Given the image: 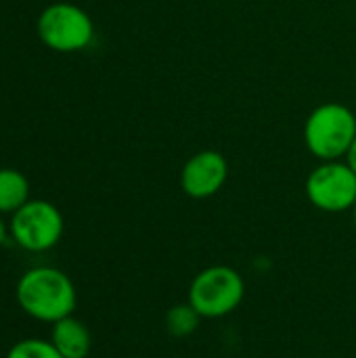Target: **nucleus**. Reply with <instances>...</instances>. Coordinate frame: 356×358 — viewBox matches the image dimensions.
<instances>
[{
	"mask_svg": "<svg viewBox=\"0 0 356 358\" xmlns=\"http://www.w3.org/2000/svg\"><path fill=\"white\" fill-rule=\"evenodd\" d=\"M356 138V115L342 103H323L306 117V149L321 162L346 157Z\"/></svg>",
	"mask_w": 356,
	"mask_h": 358,
	"instance_id": "3",
	"label": "nucleus"
},
{
	"mask_svg": "<svg viewBox=\"0 0 356 358\" xmlns=\"http://www.w3.org/2000/svg\"><path fill=\"white\" fill-rule=\"evenodd\" d=\"M6 358H63L61 352L52 346L50 340H40V338H25L15 342Z\"/></svg>",
	"mask_w": 356,
	"mask_h": 358,
	"instance_id": "11",
	"label": "nucleus"
},
{
	"mask_svg": "<svg viewBox=\"0 0 356 358\" xmlns=\"http://www.w3.org/2000/svg\"><path fill=\"white\" fill-rule=\"evenodd\" d=\"M15 298L27 317L48 325L71 317L78 306V292L71 277L55 266L27 268L17 281Z\"/></svg>",
	"mask_w": 356,
	"mask_h": 358,
	"instance_id": "1",
	"label": "nucleus"
},
{
	"mask_svg": "<svg viewBox=\"0 0 356 358\" xmlns=\"http://www.w3.org/2000/svg\"><path fill=\"white\" fill-rule=\"evenodd\" d=\"M353 220H355V227H356V203H355V208H353Z\"/></svg>",
	"mask_w": 356,
	"mask_h": 358,
	"instance_id": "14",
	"label": "nucleus"
},
{
	"mask_svg": "<svg viewBox=\"0 0 356 358\" xmlns=\"http://www.w3.org/2000/svg\"><path fill=\"white\" fill-rule=\"evenodd\" d=\"M8 227H6V222L2 220V216H0V245H4V241L8 239Z\"/></svg>",
	"mask_w": 356,
	"mask_h": 358,
	"instance_id": "13",
	"label": "nucleus"
},
{
	"mask_svg": "<svg viewBox=\"0 0 356 358\" xmlns=\"http://www.w3.org/2000/svg\"><path fill=\"white\" fill-rule=\"evenodd\" d=\"M308 201L327 214H342L356 203V174L346 162H321L304 185Z\"/></svg>",
	"mask_w": 356,
	"mask_h": 358,
	"instance_id": "6",
	"label": "nucleus"
},
{
	"mask_svg": "<svg viewBox=\"0 0 356 358\" xmlns=\"http://www.w3.org/2000/svg\"><path fill=\"white\" fill-rule=\"evenodd\" d=\"M38 38L57 52H78L90 46L94 38V23L90 15L71 2L48 4L36 23Z\"/></svg>",
	"mask_w": 356,
	"mask_h": 358,
	"instance_id": "4",
	"label": "nucleus"
},
{
	"mask_svg": "<svg viewBox=\"0 0 356 358\" xmlns=\"http://www.w3.org/2000/svg\"><path fill=\"white\" fill-rule=\"evenodd\" d=\"M245 298L241 273L227 264H214L199 271L187 292V302L201 319H225L233 315Z\"/></svg>",
	"mask_w": 356,
	"mask_h": 358,
	"instance_id": "2",
	"label": "nucleus"
},
{
	"mask_svg": "<svg viewBox=\"0 0 356 358\" xmlns=\"http://www.w3.org/2000/svg\"><path fill=\"white\" fill-rule=\"evenodd\" d=\"M204 319L199 317V313L189 304V302H183V304H174L168 313H166V329L170 336L174 338H189L197 331L199 323Z\"/></svg>",
	"mask_w": 356,
	"mask_h": 358,
	"instance_id": "10",
	"label": "nucleus"
},
{
	"mask_svg": "<svg viewBox=\"0 0 356 358\" xmlns=\"http://www.w3.org/2000/svg\"><path fill=\"white\" fill-rule=\"evenodd\" d=\"M229 178L227 157L214 149L191 155L180 170V189L191 199H208L220 193Z\"/></svg>",
	"mask_w": 356,
	"mask_h": 358,
	"instance_id": "7",
	"label": "nucleus"
},
{
	"mask_svg": "<svg viewBox=\"0 0 356 358\" xmlns=\"http://www.w3.org/2000/svg\"><path fill=\"white\" fill-rule=\"evenodd\" d=\"M29 201V180L15 168H0V216L15 214Z\"/></svg>",
	"mask_w": 356,
	"mask_h": 358,
	"instance_id": "9",
	"label": "nucleus"
},
{
	"mask_svg": "<svg viewBox=\"0 0 356 358\" xmlns=\"http://www.w3.org/2000/svg\"><path fill=\"white\" fill-rule=\"evenodd\" d=\"M50 342L63 358H88L90 350H92L90 329L73 315L65 317L52 325Z\"/></svg>",
	"mask_w": 356,
	"mask_h": 358,
	"instance_id": "8",
	"label": "nucleus"
},
{
	"mask_svg": "<svg viewBox=\"0 0 356 358\" xmlns=\"http://www.w3.org/2000/svg\"><path fill=\"white\" fill-rule=\"evenodd\" d=\"M346 164L350 166V170L356 174V138H355V143L350 145L348 153H346Z\"/></svg>",
	"mask_w": 356,
	"mask_h": 358,
	"instance_id": "12",
	"label": "nucleus"
},
{
	"mask_svg": "<svg viewBox=\"0 0 356 358\" xmlns=\"http://www.w3.org/2000/svg\"><path fill=\"white\" fill-rule=\"evenodd\" d=\"M65 231L61 210L44 199H29L15 214H10V239L25 252L42 254L52 250Z\"/></svg>",
	"mask_w": 356,
	"mask_h": 358,
	"instance_id": "5",
	"label": "nucleus"
}]
</instances>
